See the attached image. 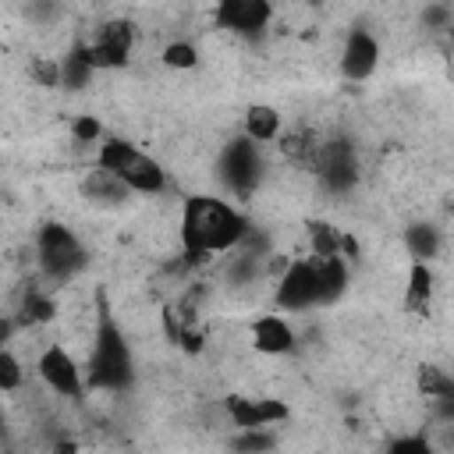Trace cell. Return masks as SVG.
<instances>
[{
  "label": "cell",
  "mask_w": 454,
  "mask_h": 454,
  "mask_svg": "<svg viewBox=\"0 0 454 454\" xmlns=\"http://www.w3.org/2000/svg\"><path fill=\"white\" fill-rule=\"evenodd\" d=\"M18 383H21V365L11 351H4L0 355V387L11 394V390H18Z\"/></svg>",
  "instance_id": "obj_26"
},
{
  "label": "cell",
  "mask_w": 454,
  "mask_h": 454,
  "mask_svg": "<svg viewBox=\"0 0 454 454\" xmlns=\"http://www.w3.org/2000/svg\"><path fill=\"white\" fill-rule=\"evenodd\" d=\"M277 305L287 312H301L319 301V277H316V262L312 259H298L284 270V277L277 280Z\"/></svg>",
  "instance_id": "obj_5"
},
{
  "label": "cell",
  "mask_w": 454,
  "mask_h": 454,
  "mask_svg": "<svg viewBox=\"0 0 454 454\" xmlns=\"http://www.w3.org/2000/svg\"><path fill=\"white\" fill-rule=\"evenodd\" d=\"M85 383L89 387H103V390H121V387L131 383V355H128V344H124V337L114 326L106 309L99 316L96 348H92V358H89Z\"/></svg>",
  "instance_id": "obj_2"
},
{
  "label": "cell",
  "mask_w": 454,
  "mask_h": 454,
  "mask_svg": "<svg viewBox=\"0 0 454 454\" xmlns=\"http://www.w3.org/2000/svg\"><path fill=\"white\" fill-rule=\"evenodd\" d=\"M447 57L454 60V25H447Z\"/></svg>",
  "instance_id": "obj_30"
},
{
  "label": "cell",
  "mask_w": 454,
  "mask_h": 454,
  "mask_svg": "<svg viewBox=\"0 0 454 454\" xmlns=\"http://www.w3.org/2000/svg\"><path fill=\"white\" fill-rule=\"evenodd\" d=\"M35 252H39V266L50 280H67L85 266V248L64 223H46L39 231Z\"/></svg>",
  "instance_id": "obj_4"
},
{
  "label": "cell",
  "mask_w": 454,
  "mask_h": 454,
  "mask_svg": "<svg viewBox=\"0 0 454 454\" xmlns=\"http://www.w3.org/2000/svg\"><path fill=\"white\" fill-rule=\"evenodd\" d=\"M28 71H32V78H35L43 89H53V85H60V82H64V64L46 60V57H35V60L28 64Z\"/></svg>",
  "instance_id": "obj_21"
},
{
  "label": "cell",
  "mask_w": 454,
  "mask_h": 454,
  "mask_svg": "<svg viewBox=\"0 0 454 454\" xmlns=\"http://www.w3.org/2000/svg\"><path fill=\"white\" fill-rule=\"evenodd\" d=\"M74 138H78V142H96V138H99V121L78 117V121H74Z\"/></svg>",
  "instance_id": "obj_28"
},
{
  "label": "cell",
  "mask_w": 454,
  "mask_h": 454,
  "mask_svg": "<svg viewBox=\"0 0 454 454\" xmlns=\"http://www.w3.org/2000/svg\"><path fill=\"white\" fill-rule=\"evenodd\" d=\"M252 344L266 355H284V351H291L294 333L280 316H259L252 326Z\"/></svg>",
  "instance_id": "obj_12"
},
{
  "label": "cell",
  "mask_w": 454,
  "mask_h": 454,
  "mask_svg": "<svg viewBox=\"0 0 454 454\" xmlns=\"http://www.w3.org/2000/svg\"><path fill=\"white\" fill-rule=\"evenodd\" d=\"M99 167L110 170L114 177H121L135 192H160L167 184L163 167L153 156H145L142 149H135L121 138H110V142L99 145Z\"/></svg>",
  "instance_id": "obj_3"
},
{
  "label": "cell",
  "mask_w": 454,
  "mask_h": 454,
  "mask_svg": "<svg viewBox=\"0 0 454 454\" xmlns=\"http://www.w3.org/2000/svg\"><path fill=\"white\" fill-rule=\"evenodd\" d=\"M376 64H380V46H376V39H372L365 28H355V32L348 35V43H344L340 71H344L351 82H362V78H369V74L376 71Z\"/></svg>",
  "instance_id": "obj_10"
},
{
  "label": "cell",
  "mask_w": 454,
  "mask_h": 454,
  "mask_svg": "<svg viewBox=\"0 0 454 454\" xmlns=\"http://www.w3.org/2000/svg\"><path fill=\"white\" fill-rule=\"evenodd\" d=\"M387 454H433V450H429V443L422 436H401L397 443H390Z\"/></svg>",
  "instance_id": "obj_27"
},
{
  "label": "cell",
  "mask_w": 454,
  "mask_h": 454,
  "mask_svg": "<svg viewBox=\"0 0 454 454\" xmlns=\"http://www.w3.org/2000/svg\"><path fill=\"white\" fill-rule=\"evenodd\" d=\"M316 170L330 192H348L358 177V163L348 142H330L323 153H316Z\"/></svg>",
  "instance_id": "obj_8"
},
{
  "label": "cell",
  "mask_w": 454,
  "mask_h": 454,
  "mask_svg": "<svg viewBox=\"0 0 454 454\" xmlns=\"http://www.w3.org/2000/svg\"><path fill=\"white\" fill-rule=\"evenodd\" d=\"M273 7L266 0H223L216 7V21L234 32H259L270 21Z\"/></svg>",
  "instance_id": "obj_11"
},
{
  "label": "cell",
  "mask_w": 454,
  "mask_h": 454,
  "mask_svg": "<svg viewBox=\"0 0 454 454\" xmlns=\"http://www.w3.org/2000/svg\"><path fill=\"white\" fill-rule=\"evenodd\" d=\"M227 415L241 433L245 429H266L262 419H259V401L255 397H227Z\"/></svg>",
  "instance_id": "obj_18"
},
{
  "label": "cell",
  "mask_w": 454,
  "mask_h": 454,
  "mask_svg": "<svg viewBox=\"0 0 454 454\" xmlns=\"http://www.w3.org/2000/svg\"><path fill=\"white\" fill-rule=\"evenodd\" d=\"M312 262H316V277H319V301L326 305V301L340 298V291L348 284V270H344L340 255L337 259H312Z\"/></svg>",
  "instance_id": "obj_13"
},
{
  "label": "cell",
  "mask_w": 454,
  "mask_h": 454,
  "mask_svg": "<svg viewBox=\"0 0 454 454\" xmlns=\"http://www.w3.org/2000/svg\"><path fill=\"white\" fill-rule=\"evenodd\" d=\"M270 447H273V436L262 433V429H245V433L234 440V450H241V454H262V450H270Z\"/></svg>",
  "instance_id": "obj_23"
},
{
  "label": "cell",
  "mask_w": 454,
  "mask_h": 454,
  "mask_svg": "<svg viewBox=\"0 0 454 454\" xmlns=\"http://www.w3.org/2000/svg\"><path fill=\"white\" fill-rule=\"evenodd\" d=\"M309 238H312V259H337L340 255V231H333L330 223H312Z\"/></svg>",
  "instance_id": "obj_20"
},
{
  "label": "cell",
  "mask_w": 454,
  "mask_h": 454,
  "mask_svg": "<svg viewBox=\"0 0 454 454\" xmlns=\"http://www.w3.org/2000/svg\"><path fill=\"white\" fill-rule=\"evenodd\" d=\"M280 131V114L273 106H252L245 114V135L252 142H270Z\"/></svg>",
  "instance_id": "obj_16"
},
{
  "label": "cell",
  "mask_w": 454,
  "mask_h": 454,
  "mask_svg": "<svg viewBox=\"0 0 454 454\" xmlns=\"http://www.w3.org/2000/svg\"><path fill=\"white\" fill-rule=\"evenodd\" d=\"M404 245H408V252L415 255V262H426V259L436 255V248H440L436 227H429V223H415V227H408Z\"/></svg>",
  "instance_id": "obj_17"
},
{
  "label": "cell",
  "mask_w": 454,
  "mask_h": 454,
  "mask_svg": "<svg viewBox=\"0 0 454 454\" xmlns=\"http://www.w3.org/2000/svg\"><path fill=\"white\" fill-rule=\"evenodd\" d=\"M419 390H422L426 397L443 401V397H454V380H450L443 369H436V365H422V369H419Z\"/></svg>",
  "instance_id": "obj_19"
},
{
  "label": "cell",
  "mask_w": 454,
  "mask_h": 454,
  "mask_svg": "<svg viewBox=\"0 0 454 454\" xmlns=\"http://www.w3.org/2000/svg\"><path fill=\"white\" fill-rule=\"evenodd\" d=\"M429 294H433V273H429V266H426V262H411L404 305H408L411 312H426V309H429Z\"/></svg>",
  "instance_id": "obj_15"
},
{
  "label": "cell",
  "mask_w": 454,
  "mask_h": 454,
  "mask_svg": "<svg viewBox=\"0 0 454 454\" xmlns=\"http://www.w3.org/2000/svg\"><path fill=\"white\" fill-rule=\"evenodd\" d=\"M163 60H167L170 67H192V64L199 60V53H195L192 43H170V46L163 50Z\"/></svg>",
  "instance_id": "obj_25"
},
{
  "label": "cell",
  "mask_w": 454,
  "mask_h": 454,
  "mask_svg": "<svg viewBox=\"0 0 454 454\" xmlns=\"http://www.w3.org/2000/svg\"><path fill=\"white\" fill-rule=\"evenodd\" d=\"M21 309H25V319H28V323H46V319L57 312V309H53V301H50L46 294H39V291H28Z\"/></svg>",
  "instance_id": "obj_22"
},
{
  "label": "cell",
  "mask_w": 454,
  "mask_h": 454,
  "mask_svg": "<svg viewBox=\"0 0 454 454\" xmlns=\"http://www.w3.org/2000/svg\"><path fill=\"white\" fill-rule=\"evenodd\" d=\"M39 376L46 380L50 390H57V394H64V397H78V394H82V369H78V362H74L64 348H57V344L43 351V358H39Z\"/></svg>",
  "instance_id": "obj_9"
},
{
  "label": "cell",
  "mask_w": 454,
  "mask_h": 454,
  "mask_svg": "<svg viewBox=\"0 0 454 454\" xmlns=\"http://www.w3.org/2000/svg\"><path fill=\"white\" fill-rule=\"evenodd\" d=\"M220 167H223V181L241 199H248L255 192V181H259V153H255V142L248 135L227 142V149L220 156Z\"/></svg>",
  "instance_id": "obj_6"
},
{
  "label": "cell",
  "mask_w": 454,
  "mask_h": 454,
  "mask_svg": "<svg viewBox=\"0 0 454 454\" xmlns=\"http://www.w3.org/2000/svg\"><path fill=\"white\" fill-rule=\"evenodd\" d=\"M248 234L245 216L209 195H195L184 202L181 213V245H184V262H206L213 252H227L234 248L241 238Z\"/></svg>",
  "instance_id": "obj_1"
},
{
  "label": "cell",
  "mask_w": 454,
  "mask_h": 454,
  "mask_svg": "<svg viewBox=\"0 0 454 454\" xmlns=\"http://www.w3.org/2000/svg\"><path fill=\"white\" fill-rule=\"evenodd\" d=\"M89 60L82 57V53H71L67 60H64V85H71V89H78V85H85L89 82Z\"/></svg>",
  "instance_id": "obj_24"
},
{
  "label": "cell",
  "mask_w": 454,
  "mask_h": 454,
  "mask_svg": "<svg viewBox=\"0 0 454 454\" xmlns=\"http://www.w3.org/2000/svg\"><path fill=\"white\" fill-rule=\"evenodd\" d=\"M85 195H92V199H99V202H121V199L128 195V184H124L121 177H114L110 170L96 167V170L85 174Z\"/></svg>",
  "instance_id": "obj_14"
},
{
  "label": "cell",
  "mask_w": 454,
  "mask_h": 454,
  "mask_svg": "<svg viewBox=\"0 0 454 454\" xmlns=\"http://www.w3.org/2000/svg\"><path fill=\"white\" fill-rule=\"evenodd\" d=\"M131 39H135V32H131L128 21H110V25L99 28L96 43L82 46L78 53L89 60V67H121L131 53Z\"/></svg>",
  "instance_id": "obj_7"
},
{
  "label": "cell",
  "mask_w": 454,
  "mask_h": 454,
  "mask_svg": "<svg viewBox=\"0 0 454 454\" xmlns=\"http://www.w3.org/2000/svg\"><path fill=\"white\" fill-rule=\"evenodd\" d=\"M53 454H78V447H74V440H57Z\"/></svg>",
  "instance_id": "obj_29"
}]
</instances>
